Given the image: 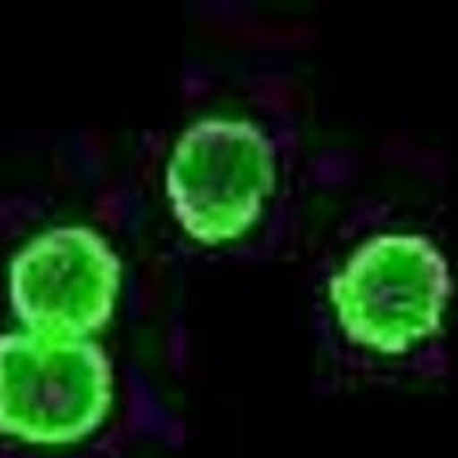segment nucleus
I'll return each instance as SVG.
<instances>
[{
	"instance_id": "nucleus-3",
	"label": "nucleus",
	"mask_w": 458,
	"mask_h": 458,
	"mask_svg": "<svg viewBox=\"0 0 458 458\" xmlns=\"http://www.w3.org/2000/svg\"><path fill=\"white\" fill-rule=\"evenodd\" d=\"M276 186L273 147L255 124L204 117L177 140L165 170L172 214L204 245L236 241Z\"/></svg>"
},
{
	"instance_id": "nucleus-1",
	"label": "nucleus",
	"mask_w": 458,
	"mask_h": 458,
	"mask_svg": "<svg viewBox=\"0 0 458 458\" xmlns=\"http://www.w3.org/2000/svg\"><path fill=\"white\" fill-rule=\"evenodd\" d=\"M113 406V369L99 344L10 330L0 335V436L64 447L92 436Z\"/></svg>"
},
{
	"instance_id": "nucleus-2",
	"label": "nucleus",
	"mask_w": 458,
	"mask_h": 458,
	"mask_svg": "<svg viewBox=\"0 0 458 458\" xmlns=\"http://www.w3.org/2000/svg\"><path fill=\"white\" fill-rule=\"evenodd\" d=\"M452 292L445 257L424 236L365 241L330 280V301L351 342L396 355L436 333Z\"/></svg>"
},
{
	"instance_id": "nucleus-4",
	"label": "nucleus",
	"mask_w": 458,
	"mask_h": 458,
	"mask_svg": "<svg viewBox=\"0 0 458 458\" xmlns=\"http://www.w3.org/2000/svg\"><path fill=\"white\" fill-rule=\"evenodd\" d=\"M10 302L26 330L85 339L110 321L122 264L83 225L53 227L19 248L7 268Z\"/></svg>"
}]
</instances>
